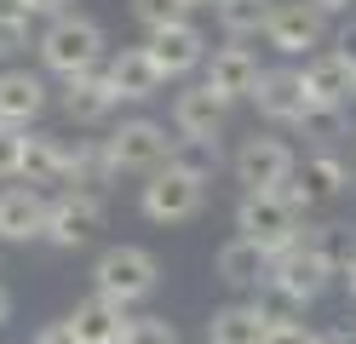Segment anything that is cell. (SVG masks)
Instances as JSON below:
<instances>
[{
    "label": "cell",
    "instance_id": "6da1fadb",
    "mask_svg": "<svg viewBox=\"0 0 356 344\" xmlns=\"http://www.w3.org/2000/svg\"><path fill=\"white\" fill-rule=\"evenodd\" d=\"M104 46H109V35H104V23L98 17H81V12H63V17H47V29L35 35V52H40V63L52 69V75H86V69H104Z\"/></svg>",
    "mask_w": 356,
    "mask_h": 344
},
{
    "label": "cell",
    "instance_id": "7a4b0ae2",
    "mask_svg": "<svg viewBox=\"0 0 356 344\" xmlns=\"http://www.w3.org/2000/svg\"><path fill=\"white\" fill-rule=\"evenodd\" d=\"M155 287H161V259H155L149 247H104L98 252V264H92V293L104 298H115L121 310L132 304H144V298H155Z\"/></svg>",
    "mask_w": 356,
    "mask_h": 344
},
{
    "label": "cell",
    "instance_id": "3957f363",
    "mask_svg": "<svg viewBox=\"0 0 356 344\" xmlns=\"http://www.w3.org/2000/svg\"><path fill=\"white\" fill-rule=\"evenodd\" d=\"M236 229H241L248 241H259V247L276 259L282 247H293V241H299V229H305V224H299V206L287 201L282 190H241Z\"/></svg>",
    "mask_w": 356,
    "mask_h": 344
},
{
    "label": "cell",
    "instance_id": "277c9868",
    "mask_svg": "<svg viewBox=\"0 0 356 344\" xmlns=\"http://www.w3.org/2000/svg\"><path fill=\"white\" fill-rule=\"evenodd\" d=\"M138 206H144L149 224H190L207 206V183L190 178V172H178V167H155L149 183L138 190Z\"/></svg>",
    "mask_w": 356,
    "mask_h": 344
},
{
    "label": "cell",
    "instance_id": "5b68a950",
    "mask_svg": "<svg viewBox=\"0 0 356 344\" xmlns=\"http://www.w3.org/2000/svg\"><path fill=\"white\" fill-rule=\"evenodd\" d=\"M333 275H339V264H333L327 252L293 241V247H282L270 259V275H264V281H276L287 298H299V304H316V298L333 287Z\"/></svg>",
    "mask_w": 356,
    "mask_h": 344
},
{
    "label": "cell",
    "instance_id": "8992f818",
    "mask_svg": "<svg viewBox=\"0 0 356 344\" xmlns=\"http://www.w3.org/2000/svg\"><path fill=\"white\" fill-rule=\"evenodd\" d=\"M264 46H276L282 58H310L327 46V12H316L310 0H276L270 23H264Z\"/></svg>",
    "mask_w": 356,
    "mask_h": 344
},
{
    "label": "cell",
    "instance_id": "52a82bcc",
    "mask_svg": "<svg viewBox=\"0 0 356 344\" xmlns=\"http://www.w3.org/2000/svg\"><path fill=\"white\" fill-rule=\"evenodd\" d=\"M293 167H299V155L287 149L282 138H270V132L241 138V149H236V161H230V172H236L241 190H282V183L293 178Z\"/></svg>",
    "mask_w": 356,
    "mask_h": 344
},
{
    "label": "cell",
    "instance_id": "ba28073f",
    "mask_svg": "<svg viewBox=\"0 0 356 344\" xmlns=\"http://www.w3.org/2000/svg\"><path fill=\"white\" fill-rule=\"evenodd\" d=\"M104 229V195H86V190H63V195H52V206H47V236L40 241H52L58 252H75V247H86Z\"/></svg>",
    "mask_w": 356,
    "mask_h": 344
},
{
    "label": "cell",
    "instance_id": "9c48e42d",
    "mask_svg": "<svg viewBox=\"0 0 356 344\" xmlns=\"http://www.w3.org/2000/svg\"><path fill=\"white\" fill-rule=\"evenodd\" d=\"M104 149L109 161H115V172H155V167H167V149H172V138L161 121H121L115 132L104 138Z\"/></svg>",
    "mask_w": 356,
    "mask_h": 344
},
{
    "label": "cell",
    "instance_id": "30bf717a",
    "mask_svg": "<svg viewBox=\"0 0 356 344\" xmlns=\"http://www.w3.org/2000/svg\"><path fill=\"white\" fill-rule=\"evenodd\" d=\"M47 206L52 195H40V183H6L0 190V247H17V241H40L47 236Z\"/></svg>",
    "mask_w": 356,
    "mask_h": 344
},
{
    "label": "cell",
    "instance_id": "8fae6325",
    "mask_svg": "<svg viewBox=\"0 0 356 344\" xmlns=\"http://www.w3.org/2000/svg\"><path fill=\"white\" fill-rule=\"evenodd\" d=\"M350 190V167L339 155H310L305 167H293V178L282 183V195L299 206V213H310V206H322V201H333V195H345Z\"/></svg>",
    "mask_w": 356,
    "mask_h": 344
},
{
    "label": "cell",
    "instance_id": "7c38bea8",
    "mask_svg": "<svg viewBox=\"0 0 356 344\" xmlns=\"http://www.w3.org/2000/svg\"><path fill=\"white\" fill-rule=\"evenodd\" d=\"M58 109L70 115L75 126H104L109 115L121 109V92H115V81H109L104 69H86V75H70V81H63Z\"/></svg>",
    "mask_w": 356,
    "mask_h": 344
},
{
    "label": "cell",
    "instance_id": "4fadbf2b",
    "mask_svg": "<svg viewBox=\"0 0 356 344\" xmlns=\"http://www.w3.org/2000/svg\"><path fill=\"white\" fill-rule=\"evenodd\" d=\"M202 81L218 92L225 104H241V98H253V86H259V58H253V46H213L207 63H202Z\"/></svg>",
    "mask_w": 356,
    "mask_h": 344
},
{
    "label": "cell",
    "instance_id": "5bb4252c",
    "mask_svg": "<svg viewBox=\"0 0 356 344\" xmlns=\"http://www.w3.org/2000/svg\"><path fill=\"white\" fill-rule=\"evenodd\" d=\"M144 46H149V58L161 63V75H167V81L190 75V69H202V63H207V52H213L207 35L195 29L190 17H184V23H167V29H149V40H144Z\"/></svg>",
    "mask_w": 356,
    "mask_h": 344
},
{
    "label": "cell",
    "instance_id": "9a60e30c",
    "mask_svg": "<svg viewBox=\"0 0 356 344\" xmlns=\"http://www.w3.org/2000/svg\"><path fill=\"white\" fill-rule=\"evenodd\" d=\"M253 104H259V115H264V121H276V126H293L299 115L310 109V92H305V69H259Z\"/></svg>",
    "mask_w": 356,
    "mask_h": 344
},
{
    "label": "cell",
    "instance_id": "2e32d148",
    "mask_svg": "<svg viewBox=\"0 0 356 344\" xmlns=\"http://www.w3.org/2000/svg\"><path fill=\"white\" fill-rule=\"evenodd\" d=\"M104 75L115 81L121 104H144V98H155V92L167 86L161 63L149 58V46H121V52H109V58H104Z\"/></svg>",
    "mask_w": 356,
    "mask_h": 344
},
{
    "label": "cell",
    "instance_id": "e0dca14e",
    "mask_svg": "<svg viewBox=\"0 0 356 344\" xmlns=\"http://www.w3.org/2000/svg\"><path fill=\"white\" fill-rule=\"evenodd\" d=\"M213 275H218V281H225L230 293H253L264 275H270V252H264L259 241H248V236H236V241H225V247H218Z\"/></svg>",
    "mask_w": 356,
    "mask_h": 344
},
{
    "label": "cell",
    "instance_id": "ac0fdd59",
    "mask_svg": "<svg viewBox=\"0 0 356 344\" xmlns=\"http://www.w3.org/2000/svg\"><path fill=\"white\" fill-rule=\"evenodd\" d=\"M305 92H310V104H350L356 98V69L333 46H322V52L305 58Z\"/></svg>",
    "mask_w": 356,
    "mask_h": 344
},
{
    "label": "cell",
    "instance_id": "d6986e66",
    "mask_svg": "<svg viewBox=\"0 0 356 344\" xmlns=\"http://www.w3.org/2000/svg\"><path fill=\"white\" fill-rule=\"evenodd\" d=\"M47 115V81L35 69H0V121L29 126Z\"/></svg>",
    "mask_w": 356,
    "mask_h": 344
},
{
    "label": "cell",
    "instance_id": "ffe728a7",
    "mask_svg": "<svg viewBox=\"0 0 356 344\" xmlns=\"http://www.w3.org/2000/svg\"><path fill=\"white\" fill-rule=\"evenodd\" d=\"M225 98H218V92L202 81V86H184V92H178V98H172V126L178 132H190V138H218V132H225Z\"/></svg>",
    "mask_w": 356,
    "mask_h": 344
},
{
    "label": "cell",
    "instance_id": "44dd1931",
    "mask_svg": "<svg viewBox=\"0 0 356 344\" xmlns=\"http://www.w3.org/2000/svg\"><path fill=\"white\" fill-rule=\"evenodd\" d=\"M270 316L259 310V298H236V304L207 316V344H264Z\"/></svg>",
    "mask_w": 356,
    "mask_h": 344
},
{
    "label": "cell",
    "instance_id": "7402d4cb",
    "mask_svg": "<svg viewBox=\"0 0 356 344\" xmlns=\"http://www.w3.org/2000/svg\"><path fill=\"white\" fill-rule=\"evenodd\" d=\"M70 327H75V338H81V344H121L127 310L115 304V298L92 293V298H81V304L70 310Z\"/></svg>",
    "mask_w": 356,
    "mask_h": 344
},
{
    "label": "cell",
    "instance_id": "603a6c76",
    "mask_svg": "<svg viewBox=\"0 0 356 344\" xmlns=\"http://www.w3.org/2000/svg\"><path fill=\"white\" fill-rule=\"evenodd\" d=\"M167 167L202 178V183H213L218 172H225V144H218V138H190V132H178L172 149H167Z\"/></svg>",
    "mask_w": 356,
    "mask_h": 344
},
{
    "label": "cell",
    "instance_id": "cb8c5ba5",
    "mask_svg": "<svg viewBox=\"0 0 356 344\" xmlns=\"http://www.w3.org/2000/svg\"><path fill=\"white\" fill-rule=\"evenodd\" d=\"M63 155H70V138L58 132H29L24 138V172L29 183H63Z\"/></svg>",
    "mask_w": 356,
    "mask_h": 344
},
{
    "label": "cell",
    "instance_id": "d4e9b609",
    "mask_svg": "<svg viewBox=\"0 0 356 344\" xmlns=\"http://www.w3.org/2000/svg\"><path fill=\"white\" fill-rule=\"evenodd\" d=\"M213 12H218V29L230 40H253V35H264L276 0H213Z\"/></svg>",
    "mask_w": 356,
    "mask_h": 344
},
{
    "label": "cell",
    "instance_id": "484cf974",
    "mask_svg": "<svg viewBox=\"0 0 356 344\" xmlns=\"http://www.w3.org/2000/svg\"><path fill=\"white\" fill-rule=\"evenodd\" d=\"M293 126H299V138H305V144L333 149L339 138H350V115H345V104H310Z\"/></svg>",
    "mask_w": 356,
    "mask_h": 344
},
{
    "label": "cell",
    "instance_id": "4316f807",
    "mask_svg": "<svg viewBox=\"0 0 356 344\" xmlns=\"http://www.w3.org/2000/svg\"><path fill=\"white\" fill-rule=\"evenodd\" d=\"M121 344H178V327L167 316H127Z\"/></svg>",
    "mask_w": 356,
    "mask_h": 344
},
{
    "label": "cell",
    "instance_id": "83f0119b",
    "mask_svg": "<svg viewBox=\"0 0 356 344\" xmlns=\"http://www.w3.org/2000/svg\"><path fill=\"white\" fill-rule=\"evenodd\" d=\"M195 6L190 0H132V17L144 23V29H167V23H184Z\"/></svg>",
    "mask_w": 356,
    "mask_h": 344
},
{
    "label": "cell",
    "instance_id": "f1b7e54d",
    "mask_svg": "<svg viewBox=\"0 0 356 344\" xmlns=\"http://www.w3.org/2000/svg\"><path fill=\"white\" fill-rule=\"evenodd\" d=\"M24 138H29V126L0 121V178H17V172H24Z\"/></svg>",
    "mask_w": 356,
    "mask_h": 344
},
{
    "label": "cell",
    "instance_id": "f546056e",
    "mask_svg": "<svg viewBox=\"0 0 356 344\" xmlns=\"http://www.w3.org/2000/svg\"><path fill=\"white\" fill-rule=\"evenodd\" d=\"M35 17H0V63H12L24 46H35Z\"/></svg>",
    "mask_w": 356,
    "mask_h": 344
},
{
    "label": "cell",
    "instance_id": "4dcf8cb0",
    "mask_svg": "<svg viewBox=\"0 0 356 344\" xmlns=\"http://www.w3.org/2000/svg\"><path fill=\"white\" fill-rule=\"evenodd\" d=\"M264 344H322L316 327H305V321H270V333H264Z\"/></svg>",
    "mask_w": 356,
    "mask_h": 344
},
{
    "label": "cell",
    "instance_id": "1f68e13d",
    "mask_svg": "<svg viewBox=\"0 0 356 344\" xmlns=\"http://www.w3.org/2000/svg\"><path fill=\"white\" fill-rule=\"evenodd\" d=\"M35 344H81V338H75V327H70V316H63V321H47V327L35 333Z\"/></svg>",
    "mask_w": 356,
    "mask_h": 344
},
{
    "label": "cell",
    "instance_id": "d6a6232c",
    "mask_svg": "<svg viewBox=\"0 0 356 344\" xmlns=\"http://www.w3.org/2000/svg\"><path fill=\"white\" fill-rule=\"evenodd\" d=\"M327 46H333V52H339V58L356 69V23H339V35H333Z\"/></svg>",
    "mask_w": 356,
    "mask_h": 344
},
{
    "label": "cell",
    "instance_id": "836d02e7",
    "mask_svg": "<svg viewBox=\"0 0 356 344\" xmlns=\"http://www.w3.org/2000/svg\"><path fill=\"white\" fill-rule=\"evenodd\" d=\"M29 12L35 17H63V12H75V0H29Z\"/></svg>",
    "mask_w": 356,
    "mask_h": 344
},
{
    "label": "cell",
    "instance_id": "e575fe53",
    "mask_svg": "<svg viewBox=\"0 0 356 344\" xmlns=\"http://www.w3.org/2000/svg\"><path fill=\"white\" fill-rule=\"evenodd\" d=\"M339 281H345V293H350V304H356V252L345 259V270H339Z\"/></svg>",
    "mask_w": 356,
    "mask_h": 344
},
{
    "label": "cell",
    "instance_id": "d590c367",
    "mask_svg": "<svg viewBox=\"0 0 356 344\" xmlns=\"http://www.w3.org/2000/svg\"><path fill=\"white\" fill-rule=\"evenodd\" d=\"M310 6L327 12V17H339V12H350V6H356V0H310Z\"/></svg>",
    "mask_w": 356,
    "mask_h": 344
},
{
    "label": "cell",
    "instance_id": "8d00e7d4",
    "mask_svg": "<svg viewBox=\"0 0 356 344\" xmlns=\"http://www.w3.org/2000/svg\"><path fill=\"white\" fill-rule=\"evenodd\" d=\"M0 17H35L29 0H0Z\"/></svg>",
    "mask_w": 356,
    "mask_h": 344
},
{
    "label": "cell",
    "instance_id": "74e56055",
    "mask_svg": "<svg viewBox=\"0 0 356 344\" xmlns=\"http://www.w3.org/2000/svg\"><path fill=\"white\" fill-rule=\"evenodd\" d=\"M6 316H12V293L0 287V327H6Z\"/></svg>",
    "mask_w": 356,
    "mask_h": 344
},
{
    "label": "cell",
    "instance_id": "f35d334b",
    "mask_svg": "<svg viewBox=\"0 0 356 344\" xmlns=\"http://www.w3.org/2000/svg\"><path fill=\"white\" fill-rule=\"evenodd\" d=\"M190 6H213V0H190Z\"/></svg>",
    "mask_w": 356,
    "mask_h": 344
}]
</instances>
